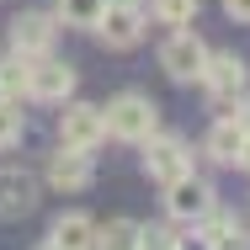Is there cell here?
I'll use <instances>...</instances> for the list:
<instances>
[{"label":"cell","instance_id":"obj_1","mask_svg":"<svg viewBox=\"0 0 250 250\" xmlns=\"http://www.w3.org/2000/svg\"><path fill=\"white\" fill-rule=\"evenodd\" d=\"M101 123H106L112 139H123V144H144L149 133H160V106H154L144 91H123V96H112L106 106H101Z\"/></svg>","mask_w":250,"mask_h":250},{"label":"cell","instance_id":"obj_2","mask_svg":"<svg viewBox=\"0 0 250 250\" xmlns=\"http://www.w3.org/2000/svg\"><path fill=\"white\" fill-rule=\"evenodd\" d=\"M202 64H208V43H202L192 27H176V32L160 43V69H165L176 85H192L202 75Z\"/></svg>","mask_w":250,"mask_h":250},{"label":"cell","instance_id":"obj_3","mask_svg":"<svg viewBox=\"0 0 250 250\" xmlns=\"http://www.w3.org/2000/svg\"><path fill=\"white\" fill-rule=\"evenodd\" d=\"M91 32H96L112 53H128V48H139V43H144L149 16H144V5H106V11L96 16V27H91Z\"/></svg>","mask_w":250,"mask_h":250},{"label":"cell","instance_id":"obj_4","mask_svg":"<svg viewBox=\"0 0 250 250\" xmlns=\"http://www.w3.org/2000/svg\"><path fill=\"white\" fill-rule=\"evenodd\" d=\"M218 208V192H213V181H202V176H176L170 187H165V213L176 218V224H197L202 213H213Z\"/></svg>","mask_w":250,"mask_h":250},{"label":"cell","instance_id":"obj_5","mask_svg":"<svg viewBox=\"0 0 250 250\" xmlns=\"http://www.w3.org/2000/svg\"><path fill=\"white\" fill-rule=\"evenodd\" d=\"M187 170H192L187 139H176V133H149V139H144V176H149V181L170 187V181L187 176Z\"/></svg>","mask_w":250,"mask_h":250},{"label":"cell","instance_id":"obj_6","mask_svg":"<svg viewBox=\"0 0 250 250\" xmlns=\"http://www.w3.org/2000/svg\"><path fill=\"white\" fill-rule=\"evenodd\" d=\"M101 139H106V123H101V106L91 101H64V112H59V144L64 149H96Z\"/></svg>","mask_w":250,"mask_h":250},{"label":"cell","instance_id":"obj_7","mask_svg":"<svg viewBox=\"0 0 250 250\" xmlns=\"http://www.w3.org/2000/svg\"><path fill=\"white\" fill-rule=\"evenodd\" d=\"M75 64H59V59H32V69H27V96L32 101H48V106H64V101L75 96Z\"/></svg>","mask_w":250,"mask_h":250},{"label":"cell","instance_id":"obj_8","mask_svg":"<svg viewBox=\"0 0 250 250\" xmlns=\"http://www.w3.org/2000/svg\"><path fill=\"white\" fill-rule=\"evenodd\" d=\"M197 80L208 85V96L218 101V106H229V101L245 96V59H240V53H208V64H202Z\"/></svg>","mask_w":250,"mask_h":250},{"label":"cell","instance_id":"obj_9","mask_svg":"<svg viewBox=\"0 0 250 250\" xmlns=\"http://www.w3.org/2000/svg\"><path fill=\"white\" fill-rule=\"evenodd\" d=\"M53 38H59L53 11H21V16L11 21V48L27 53V59H43V53H53Z\"/></svg>","mask_w":250,"mask_h":250},{"label":"cell","instance_id":"obj_10","mask_svg":"<svg viewBox=\"0 0 250 250\" xmlns=\"http://www.w3.org/2000/svg\"><path fill=\"white\" fill-rule=\"evenodd\" d=\"M91 181H96V165H91L85 149H64L59 144V154H48V187L53 192H85Z\"/></svg>","mask_w":250,"mask_h":250},{"label":"cell","instance_id":"obj_11","mask_svg":"<svg viewBox=\"0 0 250 250\" xmlns=\"http://www.w3.org/2000/svg\"><path fill=\"white\" fill-rule=\"evenodd\" d=\"M197 229H202V250H250V229L234 218V213H224V208L202 213Z\"/></svg>","mask_w":250,"mask_h":250},{"label":"cell","instance_id":"obj_12","mask_svg":"<svg viewBox=\"0 0 250 250\" xmlns=\"http://www.w3.org/2000/svg\"><path fill=\"white\" fill-rule=\"evenodd\" d=\"M245 133H250V117H240V112L218 117V123L208 128V139H202L208 160H218V165H234V160H240V144H245Z\"/></svg>","mask_w":250,"mask_h":250},{"label":"cell","instance_id":"obj_13","mask_svg":"<svg viewBox=\"0 0 250 250\" xmlns=\"http://www.w3.org/2000/svg\"><path fill=\"white\" fill-rule=\"evenodd\" d=\"M32 208H38V181H32L27 170L5 165V170H0V218H21V213H32Z\"/></svg>","mask_w":250,"mask_h":250},{"label":"cell","instance_id":"obj_14","mask_svg":"<svg viewBox=\"0 0 250 250\" xmlns=\"http://www.w3.org/2000/svg\"><path fill=\"white\" fill-rule=\"evenodd\" d=\"M53 250H96V218L91 213H59L48 224Z\"/></svg>","mask_w":250,"mask_h":250},{"label":"cell","instance_id":"obj_15","mask_svg":"<svg viewBox=\"0 0 250 250\" xmlns=\"http://www.w3.org/2000/svg\"><path fill=\"white\" fill-rule=\"evenodd\" d=\"M27 69H32V59L16 53V48L0 59V101H21L27 96Z\"/></svg>","mask_w":250,"mask_h":250},{"label":"cell","instance_id":"obj_16","mask_svg":"<svg viewBox=\"0 0 250 250\" xmlns=\"http://www.w3.org/2000/svg\"><path fill=\"white\" fill-rule=\"evenodd\" d=\"M106 11V0H53V21L59 27H96V16Z\"/></svg>","mask_w":250,"mask_h":250},{"label":"cell","instance_id":"obj_17","mask_svg":"<svg viewBox=\"0 0 250 250\" xmlns=\"http://www.w3.org/2000/svg\"><path fill=\"white\" fill-rule=\"evenodd\" d=\"M197 5L202 0H149V16L160 27L176 32V27H192V21H197Z\"/></svg>","mask_w":250,"mask_h":250},{"label":"cell","instance_id":"obj_18","mask_svg":"<svg viewBox=\"0 0 250 250\" xmlns=\"http://www.w3.org/2000/svg\"><path fill=\"white\" fill-rule=\"evenodd\" d=\"M96 250H139V224L133 218H112L106 229H96Z\"/></svg>","mask_w":250,"mask_h":250},{"label":"cell","instance_id":"obj_19","mask_svg":"<svg viewBox=\"0 0 250 250\" xmlns=\"http://www.w3.org/2000/svg\"><path fill=\"white\" fill-rule=\"evenodd\" d=\"M27 133V117H21V101H0V149H16Z\"/></svg>","mask_w":250,"mask_h":250},{"label":"cell","instance_id":"obj_20","mask_svg":"<svg viewBox=\"0 0 250 250\" xmlns=\"http://www.w3.org/2000/svg\"><path fill=\"white\" fill-rule=\"evenodd\" d=\"M139 250H181V240H176V229H165V224H139Z\"/></svg>","mask_w":250,"mask_h":250},{"label":"cell","instance_id":"obj_21","mask_svg":"<svg viewBox=\"0 0 250 250\" xmlns=\"http://www.w3.org/2000/svg\"><path fill=\"white\" fill-rule=\"evenodd\" d=\"M224 11H229L234 21H245V27H250V0H224Z\"/></svg>","mask_w":250,"mask_h":250},{"label":"cell","instance_id":"obj_22","mask_svg":"<svg viewBox=\"0 0 250 250\" xmlns=\"http://www.w3.org/2000/svg\"><path fill=\"white\" fill-rule=\"evenodd\" d=\"M234 165H245V170H250V133H245V144H240V160H234Z\"/></svg>","mask_w":250,"mask_h":250},{"label":"cell","instance_id":"obj_23","mask_svg":"<svg viewBox=\"0 0 250 250\" xmlns=\"http://www.w3.org/2000/svg\"><path fill=\"white\" fill-rule=\"evenodd\" d=\"M106 5H139V0H106Z\"/></svg>","mask_w":250,"mask_h":250},{"label":"cell","instance_id":"obj_24","mask_svg":"<svg viewBox=\"0 0 250 250\" xmlns=\"http://www.w3.org/2000/svg\"><path fill=\"white\" fill-rule=\"evenodd\" d=\"M38 250H53V245H48V240H43V245H38Z\"/></svg>","mask_w":250,"mask_h":250}]
</instances>
